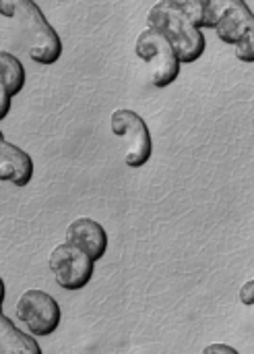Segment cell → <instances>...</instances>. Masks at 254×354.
Listing matches in <instances>:
<instances>
[{
    "mask_svg": "<svg viewBox=\"0 0 254 354\" xmlns=\"http://www.w3.org/2000/svg\"><path fill=\"white\" fill-rule=\"evenodd\" d=\"M0 12L17 21V31L23 37L27 54L33 62L50 66L62 56V41L56 29L46 21L35 0H0Z\"/></svg>",
    "mask_w": 254,
    "mask_h": 354,
    "instance_id": "1",
    "label": "cell"
},
{
    "mask_svg": "<svg viewBox=\"0 0 254 354\" xmlns=\"http://www.w3.org/2000/svg\"><path fill=\"white\" fill-rule=\"evenodd\" d=\"M147 25L170 39V44L174 46L184 64H193L205 54V35L201 27L184 12L159 2L151 6V10L147 12Z\"/></svg>",
    "mask_w": 254,
    "mask_h": 354,
    "instance_id": "2",
    "label": "cell"
},
{
    "mask_svg": "<svg viewBox=\"0 0 254 354\" xmlns=\"http://www.w3.org/2000/svg\"><path fill=\"white\" fill-rule=\"evenodd\" d=\"M135 54L149 66V79L153 87L164 89L178 79L182 60L174 46L170 44V39L157 29L147 27L145 31L139 33Z\"/></svg>",
    "mask_w": 254,
    "mask_h": 354,
    "instance_id": "3",
    "label": "cell"
},
{
    "mask_svg": "<svg viewBox=\"0 0 254 354\" xmlns=\"http://www.w3.org/2000/svg\"><path fill=\"white\" fill-rule=\"evenodd\" d=\"M110 127L124 143V164L135 170L147 166L153 156V139L143 116L128 108H120L112 112Z\"/></svg>",
    "mask_w": 254,
    "mask_h": 354,
    "instance_id": "4",
    "label": "cell"
},
{
    "mask_svg": "<svg viewBox=\"0 0 254 354\" xmlns=\"http://www.w3.org/2000/svg\"><path fill=\"white\" fill-rule=\"evenodd\" d=\"M253 23L254 12L244 0H205V27L224 44L236 46Z\"/></svg>",
    "mask_w": 254,
    "mask_h": 354,
    "instance_id": "5",
    "label": "cell"
},
{
    "mask_svg": "<svg viewBox=\"0 0 254 354\" xmlns=\"http://www.w3.org/2000/svg\"><path fill=\"white\" fill-rule=\"evenodd\" d=\"M17 319L35 338H46L58 330L62 313L52 295L33 288L21 295L17 303Z\"/></svg>",
    "mask_w": 254,
    "mask_h": 354,
    "instance_id": "6",
    "label": "cell"
},
{
    "mask_svg": "<svg viewBox=\"0 0 254 354\" xmlns=\"http://www.w3.org/2000/svg\"><path fill=\"white\" fill-rule=\"evenodd\" d=\"M93 259L70 243L58 245L50 255V272L64 290H83L93 278Z\"/></svg>",
    "mask_w": 254,
    "mask_h": 354,
    "instance_id": "7",
    "label": "cell"
},
{
    "mask_svg": "<svg viewBox=\"0 0 254 354\" xmlns=\"http://www.w3.org/2000/svg\"><path fill=\"white\" fill-rule=\"evenodd\" d=\"M66 243L85 251L93 261H99L108 251V232L91 218H77L66 228Z\"/></svg>",
    "mask_w": 254,
    "mask_h": 354,
    "instance_id": "8",
    "label": "cell"
},
{
    "mask_svg": "<svg viewBox=\"0 0 254 354\" xmlns=\"http://www.w3.org/2000/svg\"><path fill=\"white\" fill-rule=\"evenodd\" d=\"M33 172H35V164H33L31 156L25 149L12 145L10 141H6L2 137V143H0V178L4 183L14 185L17 189H25L31 183Z\"/></svg>",
    "mask_w": 254,
    "mask_h": 354,
    "instance_id": "9",
    "label": "cell"
},
{
    "mask_svg": "<svg viewBox=\"0 0 254 354\" xmlns=\"http://www.w3.org/2000/svg\"><path fill=\"white\" fill-rule=\"evenodd\" d=\"M31 336L21 332L12 324L10 317L2 315V319H0V351L2 354H41L39 344Z\"/></svg>",
    "mask_w": 254,
    "mask_h": 354,
    "instance_id": "10",
    "label": "cell"
},
{
    "mask_svg": "<svg viewBox=\"0 0 254 354\" xmlns=\"http://www.w3.org/2000/svg\"><path fill=\"white\" fill-rule=\"evenodd\" d=\"M0 73H2V91H6L12 97L23 91L27 77H25V66L17 56H12L10 52H2L0 54Z\"/></svg>",
    "mask_w": 254,
    "mask_h": 354,
    "instance_id": "11",
    "label": "cell"
},
{
    "mask_svg": "<svg viewBox=\"0 0 254 354\" xmlns=\"http://www.w3.org/2000/svg\"><path fill=\"white\" fill-rule=\"evenodd\" d=\"M164 4L190 17L201 29H205V0H162Z\"/></svg>",
    "mask_w": 254,
    "mask_h": 354,
    "instance_id": "12",
    "label": "cell"
},
{
    "mask_svg": "<svg viewBox=\"0 0 254 354\" xmlns=\"http://www.w3.org/2000/svg\"><path fill=\"white\" fill-rule=\"evenodd\" d=\"M234 54L240 62H248V64L254 62V23L253 27L246 31V35L234 46Z\"/></svg>",
    "mask_w": 254,
    "mask_h": 354,
    "instance_id": "13",
    "label": "cell"
},
{
    "mask_svg": "<svg viewBox=\"0 0 254 354\" xmlns=\"http://www.w3.org/2000/svg\"><path fill=\"white\" fill-rule=\"evenodd\" d=\"M240 303L248 309L254 311V280L246 282L242 288H240Z\"/></svg>",
    "mask_w": 254,
    "mask_h": 354,
    "instance_id": "14",
    "label": "cell"
},
{
    "mask_svg": "<svg viewBox=\"0 0 254 354\" xmlns=\"http://www.w3.org/2000/svg\"><path fill=\"white\" fill-rule=\"evenodd\" d=\"M211 353H226V354H238V351L234 346H226V344H211L205 348V354Z\"/></svg>",
    "mask_w": 254,
    "mask_h": 354,
    "instance_id": "15",
    "label": "cell"
}]
</instances>
